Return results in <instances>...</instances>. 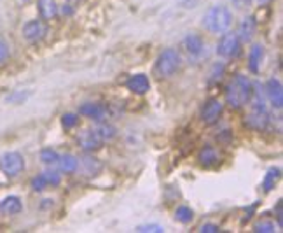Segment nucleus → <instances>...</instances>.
<instances>
[{
  "mask_svg": "<svg viewBox=\"0 0 283 233\" xmlns=\"http://www.w3.org/2000/svg\"><path fill=\"white\" fill-rule=\"evenodd\" d=\"M269 121H271V116H269V112H268V109H266L262 98L257 97L255 102H253V105H252L250 114L245 118V125H247L248 128L255 130V132H262V130L268 128Z\"/></svg>",
  "mask_w": 283,
  "mask_h": 233,
  "instance_id": "obj_4",
  "label": "nucleus"
},
{
  "mask_svg": "<svg viewBox=\"0 0 283 233\" xmlns=\"http://www.w3.org/2000/svg\"><path fill=\"white\" fill-rule=\"evenodd\" d=\"M94 132H96V135L100 137L101 142H109L112 141L114 137L117 135V130L114 125H110V123H105V121H100V125L94 128Z\"/></svg>",
  "mask_w": 283,
  "mask_h": 233,
  "instance_id": "obj_20",
  "label": "nucleus"
},
{
  "mask_svg": "<svg viewBox=\"0 0 283 233\" xmlns=\"http://www.w3.org/2000/svg\"><path fill=\"white\" fill-rule=\"evenodd\" d=\"M72 4H65V6H63V9H61V12H63V14H72V12H73V9H72Z\"/></svg>",
  "mask_w": 283,
  "mask_h": 233,
  "instance_id": "obj_34",
  "label": "nucleus"
},
{
  "mask_svg": "<svg viewBox=\"0 0 283 233\" xmlns=\"http://www.w3.org/2000/svg\"><path fill=\"white\" fill-rule=\"evenodd\" d=\"M199 231L201 233H217V231H220V228L217 226V224L207 223V224H203V226L199 228Z\"/></svg>",
  "mask_w": 283,
  "mask_h": 233,
  "instance_id": "obj_32",
  "label": "nucleus"
},
{
  "mask_svg": "<svg viewBox=\"0 0 283 233\" xmlns=\"http://www.w3.org/2000/svg\"><path fill=\"white\" fill-rule=\"evenodd\" d=\"M9 58V49H7V44L4 40H0V65H4Z\"/></svg>",
  "mask_w": 283,
  "mask_h": 233,
  "instance_id": "obj_30",
  "label": "nucleus"
},
{
  "mask_svg": "<svg viewBox=\"0 0 283 233\" xmlns=\"http://www.w3.org/2000/svg\"><path fill=\"white\" fill-rule=\"evenodd\" d=\"M253 231L257 233H273L274 231V223L271 221H261L253 226Z\"/></svg>",
  "mask_w": 283,
  "mask_h": 233,
  "instance_id": "obj_26",
  "label": "nucleus"
},
{
  "mask_svg": "<svg viewBox=\"0 0 283 233\" xmlns=\"http://www.w3.org/2000/svg\"><path fill=\"white\" fill-rule=\"evenodd\" d=\"M77 144H79L81 149L86 151V153H93V151L100 149L104 142L100 141V137H98L94 130H84V132H81L77 135Z\"/></svg>",
  "mask_w": 283,
  "mask_h": 233,
  "instance_id": "obj_9",
  "label": "nucleus"
},
{
  "mask_svg": "<svg viewBox=\"0 0 283 233\" xmlns=\"http://www.w3.org/2000/svg\"><path fill=\"white\" fill-rule=\"evenodd\" d=\"M198 161L201 167H207L208 169V167H213L219 161V154H217V151L212 146H204L198 154Z\"/></svg>",
  "mask_w": 283,
  "mask_h": 233,
  "instance_id": "obj_19",
  "label": "nucleus"
},
{
  "mask_svg": "<svg viewBox=\"0 0 283 233\" xmlns=\"http://www.w3.org/2000/svg\"><path fill=\"white\" fill-rule=\"evenodd\" d=\"M126 88L130 89L135 95H145L150 89V81L145 74H135L131 76L128 81H126Z\"/></svg>",
  "mask_w": 283,
  "mask_h": 233,
  "instance_id": "obj_11",
  "label": "nucleus"
},
{
  "mask_svg": "<svg viewBox=\"0 0 283 233\" xmlns=\"http://www.w3.org/2000/svg\"><path fill=\"white\" fill-rule=\"evenodd\" d=\"M21 211H23L21 200L14 195L6 196V198L0 202V214H4V216H14V214H19Z\"/></svg>",
  "mask_w": 283,
  "mask_h": 233,
  "instance_id": "obj_16",
  "label": "nucleus"
},
{
  "mask_svg": "<svg viewBox=\"0 0 283 233\" xmlns=\"http://www.w3.org/2000/svg\"><path fill=\"white\" fill-rule=\"evenodd\" d=\"M58 158L60 154L56 153L55 149H42V153H40V161L46 163V165H56L58 163Z\"/></svg>",
  "mask_w": 283,
  "mask_h": 233,
  "instance_id": "obj_24",
  "label": "nucleus"
},
{
  "mask_svg": "<svg viewBox=\"0 0 283 233\" xmlns=\"http://www.w3.org/2000/svg\"><path fill=\"white\" fill-rule=\"evenodd\" d=\"M23 2H28V0H23Z\"/></svg>",
  "mask_w": 283,
  "mask_h": 233,
  "instance_id": "obj_37",
  "label": "nucleus"
},
{
  "mask_svg": "<svg viewBox=\"0 0 283 233\" xmlns=\"http://www.w3.org/2000/svg\"><path fill=\"white\" fill-rule=\"evenodd\" d=\"M182 48L186 49V53L189 56H198L204 49V42H203V39H201L199 35L189 34L186 39L182 40Z\"/></svg>",
  "mask_w": 283,
  "mask_h": 233,
  "instance_id": "obj_15",
  "label": "nucleus"
},
{
  "mask_svg": "<svg viewBox=\"0 0 283 233\" xmlns=\"http://www.w3.org/2000/svg\"><path fill=\"white\" fill-rule=\"evenodd\" d=\"M269 0H259V4H268Z\"/></svg>",
  "mask_w": 283,
  "mask_h": 233,
  "instance_id": "obj_36",
  "label": "nucleus"
},
{
  "mask_svg": "<svg viewBox=\"0 0 283 233\" xmlns=\"http://www.w3.org/2000/svg\"><path fill=\"white\" fill-rule=\"evenodd\" d=\"M253 86L243 74H235L225 86V104L233 110H241L252 102Z\"/></svg>",
  "mask_w": 283,
  "mask_h": 233,
  "instance_id": "obj_1",
  "label": "nucleus"
},
{
  "mask_svg": "<svg viewBox=\"0 0 283 233\" xmlns=\"http://www.w3.org/2000/svg\"><path fill=\"white\" fill-rule=\"evenodd\" d=\"M58 165L60 170L65 172V174H73L77 169V158L73 154H63V156L58 158Z\"/></svg>",
  "mask_w": 283,
  "mask_h": 233,
  "instance_id": "obj_21",
  "label": "nucleus"
},
{
  "mask_svg": "<svg viewBox=\"0 0 283 233\" xmlns=\"http://www.w3.org/2000/svg\"><path fill=\"white\" fill-rule=\"evenodd\" d=\"M47 188V182H46V179H44V175L40 174V175H37V177L32 179V190L34 191H44Z\"/></svg>",
  "mask_w": 283,
  "mask_h": 233,
  "instance_id": "obj_27",
  "label": "nucleus"
},
{
  "mask_svg": "<svg viewBox=\"0 0 283 233\" xmlns=\"http://www.w3.org/2000/svg\"><path fill=\"white\" fill-rule=\"evenodd\" d=\"M79 114L91 118L94 121H104L107 118V107L101 104H84L79 107Z\"/></svg>",
  "mask_w": 283,
  "mask_h": 233,
  "instance_id": "obj_14",
  "label": "nucleus"
},
{
  "mask_svg": "<svg viewBox=\"0 0 283 233\" xmlns=\"http://www.w3.org/2000/svg\"><path fill=\"white\" fill-rule=\"evenodd\" d=\"M224 65H215V67H213V72H212V77H210V81L212 79H217V81H220L222 79V74H224Z\"/></svg>",
  "mask_w": 283,
  "mask_h": 233,
  "instance_id": "obj_31",
  "label": "nucleus"
},
{
  "mask_svg": "<svg viewBox=\"0 0 283 233\" xmlns=\"http://www.w3.org/2000/svg\"><path fill=\"white\" fill-rule=\"evenodd\" d=\"M281 208H283V202H281V200H278V203H276V219H278V226H281V224H283Z\"/></svg>",
  "mask_w": 283,
  "mask_h": 233,
  "instance_id": "obj_33",
  "label": "nucleus"
},
{
  "mask_svg": "<svg viewBox=\"0 0 283 233\" xmlns=\"http://www.w3.org/2000/svg\"><path fill=\"white\" fill-rule=\"evenodd\" d=\"M233 14L225 6H213L203 16V27L212 34H224L231 27Z\"/></svg>",
  "mask_w": 283,
  "mask_h": 233,
  "instance_id": "obj_2",
  "label": "nucleus"
},
{
  "mask_svg": "<svg viewBox=\"0 0 283 233\" xmlns=\"http://www.w3.org/2000/svg\"><path fill=\"white\" fill-rule=\"evenodd\" d=\"M224 112V104L217 98H210V100L204 102V105L201 107V121L207 126H212L222 118Z\"/></svg>",
  "mask_w": 283,
  "mask_h": 233,
  "instance_id": "obj_7",
  "label": "nucleus"
},
{
  "mask_svg": "<svg viewBox=\"0 0 283 233\" xmlns=\"http://www.w3.org/2000/svg\"><path fill=\"white\" fill-rule=\"evenodd\" d=\"M37 6H39V14L44 21H51V19H55L58 16V4H56V0H39Z\"/></svg>",
  "mask_w": 283,
  "mask_h": 233,
  "instance_id": "obj_17",
  "label": "nucleus"
},
{
  "mask_svg": "<svg viewBox=\"0 0 283 233\" xmlns=\"http://www.w3.org/2000/svg\"><path fill=\"white\" fill-rule=\"evenodd\" d=\"M42 175H44V179H46L47 186H58L61 181V175L56 170H46Z\"/></svg>",
  "mask_w": 283,
  "mask_h": 233,
  "instance_id": "obj_25",
  "label": "nucleus"
},
{
  "mask_svg": "<svg viewBox=\"0 0 283 233\" xmlns=\"http://www.w3.org/2000/svg\"><path fill=\"white\" fill-rule=\"evenodd\" d=\"M44 35H46V25L42 21H39V19L28 21L23 27V37L28 42H39Z\"/></svg>",
  "mask_w": 283,
  "mask_h": 233,
  "instance_id": "obj_10",
  "label": "nucleus"
},
{
  "mask_svg": "<svg viewBox=\"0 0 283 233\" xmlns=\"http://www.w3.org/2000/svg\"><path fill=\"white\" fill-rule=\"evenodd\" d=\"M101 161L94 156H89V154H84V156L77 158V169L75 172H79L84 177H94L96 174H100L101 170Z\"/></svg>",
  "mask_w": 283,
  "mask_h": 233,
  "instance_id": "obj_8",
  "label": "nucleus"
},
{
  "mask_svg": "<svg viewBox=\"0 0 283 233\" xmlns=\"http://www.w3.org/2000/svg\"><path fill=\"white\" fill-rule=\"evenodd\" d=\"M192 218H194V211H192L191 207L182 205V207H178L177 211H175V219H177L178 223L187 224V223H191Z\"/></svg>",
  "mask_w": 283,
  "mask_h": 233,
  "instance_id": "obj_23",
  "label": "nucleus"
},
{
  "mask_svg": "<svg viewBox=\"0 0 283 233\" xmlns=\"http://www.w3.org/2000/svg\"><path fill=\"white\" fill-rule=\"evenodd\" d=\"M255 28H257V21L253 16H247V18L241 19L240 27H238V39L241 40V42H250L252 40V37L255 35Z\"/></svg>",
  "mask_w": 283,
  "mask_h": 233,
  "instance_id": "obj_13",
  "label": "nucleus"
},
{
  "mask_svg": "<svg viewBox=\"0 0 283 233\" xmlns=\"http://www.w3.org/2000/svg\"><path fill=\"white\" fill-rule=\"evenodd\" d=\"M280 169H269L268 170V174H266V177H264V182H262V188H264V191L268 193V191H271L273 188H274V184L278 182V179H280Z\"/></svg>",
  "mask_w": 283,
  "mask_h": 233,
  "instance_id": "obj_22",
  "label": "nucleus"
},
{
  "mask_svg": "<svg viewBox=\"0 0 283 233\" xmlns=\"http://www.w3.org/2000/svg\"><path fill=\"white\" fill-rule=\"evenodd\" d=\"M137 231L138 233H163L165 228L159 226V224H143V226L137 228Z\"/></svg>",
  "mask_w": 283,
  "mask_h": 233,
  "instance_id": "obj_28",
  "label": "nucleus"
},
{
  "mask_svg": "<svg viewBox=\"0 0 283 233\" xmlns=\"http://www.w3.org/2000/svg\"><path fill=\"white\" fill-rule=\"evenodd\" d=\"M0 170H2L7 177H18V175L24 170L23 156L19 153H16V151L6 153L0 158Z\"/></svg>",
  "mask_w": 283,
  "mask_h": 233,
  "instance_id": "obj_6",
  "label": "nucleus"
},
{
  "mask_svg": "<svg viewBox=\"0 0 283 233\" xmlns=\"http://www.w3.org/2000/svg\"><path fill=\"white\" fill-rule=\"evenodd\" d=\"M266 95H268L273 107H276V109L283 107V88L278 79H269L268 83H266Z\"/></svg>",
  "mask_w": 283,
  "mask_h": 233,
  "instance_id": "obj_12",
  "label": "nucleus"
},
{
  "mask_svg": "<svg viewBox=\"0 0 283 233\" xmlns=\"http://www.w3.org/2000/svg\"><path fill=\"white\" fill-rule=\"evenodd\" d=\"M77 121H79V118L75 116V114H63V118H61V125L65 126V128H73V126L77 125Z\"/></svg>",
  "mask_w": 283,
  "mask_h": 233,
  "instance_id": "obj_29",
  "label": "nucleus"
},
{
  "mask_svg": "<svg viewBox=\"0 0 283 233\" xmlns=\"http://www.w3.org/2000/svg\"><path fill=\"white\" fill-rule=\"evenodd\" d=\"M241 53V40L238 39L235 32H227L220 37L219 44H217V55L222 58H236Z\"/></svg>",
  "mask_w": 283,
  "mask_h": 233,
  "instance_id": "obj_5",
  "label": "nucleus"
},
{
  "mask_svg": "<svg viewBox=\"0 0 283 233\" xmlns=\"http://www.w3.org/2000/svg\"><path fill=\"white\" fill-rule=\"evenodd\" d=\"M262 58H264V48H262L261 44H253L252 49H250V55H248V68H250V72L257 74L261 71Z\"/></svg>",
  "mask_w": 283,
  "mask_h": 233,
  "instance_id": "obj_18",
  "label": "nucleus"
},
{
  "mask_svg": "<svg viewBox=\"0 0 283 233\" xmlns=\"http://www.w3.org/2000/svg\"><path fill=\"white\" fill-rule=\"evenodd\" d=\"M79 2H81V0H68V4H72L73 7H75V6H79Z\"/></svg>",
  "mask_w": 283,
  "mask_h": 233,
  "instance_id": "obj_35",
  "label": "nucleus"
},
{
  "mask_svg": "<svg viewBox=\"0 0 283 233\" xmlns=\"http://www.w3.org/2000/svg\"><path fill=\"white\" fill-rule=\"evenodd\" d=\"M180 65H182V56L177 49L168 48L156 60L154 71L159 77H171L173 74L180 71Z\"/></svg>",
  "mask_w": 283,
  "mask_h": 233,
  "instance_id": "obj_3",
  "label": "nucleus"
}]
</instances>
